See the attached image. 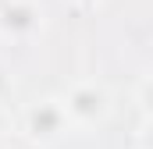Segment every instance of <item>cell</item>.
<instances>
[{"mask_svg":"<svg viewBox=\"0 0 153 149\" xmlns=\"http://www.w3.org/2000/svg\"><path fill=\"white\" fill-rule=\"evenodd\" d=\"M11 92H14V74H11V68L0 60V103H4Z\"/></svg>","mask_w":153,"mask_h":149,"instance_id":"5","label":"cell"},{"mask_svg":"<svg viewBox=\"0 0 153 149\" xmlns=\"http://www.w3.org/2000/svg\"><path fill=\"white\" fill-rule=\"evenodd\" d=\"M11 131H14V117H11V110H7V103H0V142H4Z\"/></svg>","mask_w":153,"mask_h":149,"instance_id":"6","label":"cell"},{"mask_svg":"<svg viewBox=\"0 0 153 149\" xmlns=\"http://www.w3.org/2000/svg\"><path fill=\"white\" fill-rule=\"evenodd\" d=\"M46 29V11L39 0H0V39L29 46Z\"/></svg>","mask_w":153,"mask_h":149,"instance_id":"3","label":"cell"},{"mask_svg":"<svg viewBox=\"0 0 153 149\" xmlns=\"http://www.w3.org/2000/svg\"><path fill=\"white\" fill-rule=\"evenodd\" d=\"M139 103H143V110H146V117H153V74L139 85Z\"/></svg>","mask_w":153,"mask_h":149,"instance_id":"4","label":"cell"},{"mask_svg":"<svg viewBox=\"0 0 153 149\" xmlns=\"http://www.w3.org/2000/svg\"><path fill=\"white\" fill-rule=\"evenodd\" d=\"M139 149H153V117H146V124L139 131Z\"/></svg>","mask_w":153,"mask_h":149,"instance_id":"7","label":"cell"},{"mask_svg":"<svg viewBox=\"0 0 153 149\" xmlns=\"http://www.w3.org/2000/svg\"><path fill=\"white\" fill-rule=\"evenodd\" d=\"M61 100H64V110L75 128H93L111 117V92L96 78H82L75 85H68V92Z\"/></svg>","mask_w":153,"mask_h":149,"instance_id":"2","label":"cell"},{"mask_svg":"<svg viewBox=\"0 0 153 149\" xmlns=\"http://www.w3.org/2000/svg\"><path fill=\"white\" fill-rule=\"evenodd\" d=\"M71 117L64 110V100L61 96H43L36 103H29L22 110V135L32 139L39 146H50V142H61L68 131H71Z\"/></svg>","mask_w":153,"mask_h":149,"instance_id":"1","label":"cell"}]
</instances>
